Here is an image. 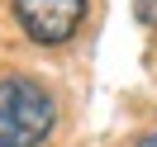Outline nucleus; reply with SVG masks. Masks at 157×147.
I'll list each match as a JSON object with an SVG mask.
<instances>
[{
  "mask_svg": "<svg viewBox=\"0 0 157 147\" xmlns=\"http://www.w3.org/2000/svg\"><path fill=\"white\" fill-rule=\"evenodd\" d=\"M14 19L38 48H57V43L76 38L81 19H86V0H14Z\"/></svg>",
  "mask_w": 157,
  "mask_h": 147,
  "instance_id": "2",
  "label": "nucleus"
},
{
  "mask_svg": "<svg viewBox=\"0 0 157 147\" xmlns=\"http://www.w3.org/2000/svg\"><path fill=\"white\" fill-rule=\"evenodd\" d=\"M57 123V100L29 71L0 76V147H38Z\"/></svg>",
  "mask_w": 157,
  "mask_h": 147,
  "instance_id": "1",
  "label": "nucleus"
},
{
  "mask_svg": "<svg viewBox=\"0 0 157 147\" xmlns=\"http://www.w3.org/2000/svg\"><path fill=\"white\" fill-rule=\"evenodd\" d=\"M138 147H157V128H152L147 138H138Z\"/></svg>",
  "mask_w": 157,
  "mask_h": 147,
  "instance_id": "4",
  "label": "nucleus"
},
{
  "mask_svg": "<svg viewBox=\"0 0 157 147\" xmlns=\"http://www.w3.org/2000/svg\"><path fill=\"white\" fill-rule=\"evenodd\" d=\"M138 19H143V24H157V0H138Z\"/></svg>",
  "mask_w": 157,
  "mask_h": 147,
  "instance_id": "3",
  "label": "nucleus"
}]
</instances>
